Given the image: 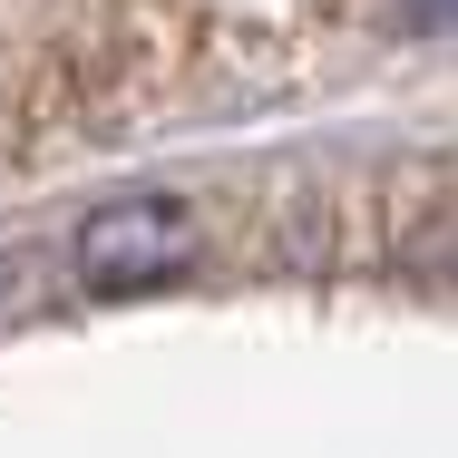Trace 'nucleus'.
Listing matches in <instances>:
<instances>
[{
    "label": "nucleus",
    "instance_id": "1",
    "mask_svg": "<svg viewBox=\"0 0 458 458\" xmlns=\"http://www.w3.org/2000/svg\"><path fill=\"white\" fill-rule=\"evenodd\" d=\"M195 264V225L166 195H127V205H98L89 225L69 234V274L89 293H147V283H176Z\"/></svg>",
    "mask_w": 458,
    "mask_h": 458
},
{
    "label": "nucleus",
    "instance_id": "2",
    "mask_svg": "<svg viewBox=\"0 0 458 458\" xmlns=\"http://www.w3.org/2000/svg\"><path fill=\"white\" fill-rule=\"evenodd\" d=\"M39 274H49L39 244H0V322H20V312L39 302Z\"/></svg>",
    "mask_w": 458,
    "mask_h": 458
},
{
    "label": "nucleus",
    "instance_id": "3",
    "mask_svg": "<svg viewBox=\"0 0 458 458\" xmlns=\"http://www.w3.org/2000/svg\"><path fill=\"white\" fill-rule=\"evenodd\" d=\"M410 20L420 30H458V0H410Z\"/></svg>",
    "mask_w": 458,
    "mask_h": 458
}]
</instances>
